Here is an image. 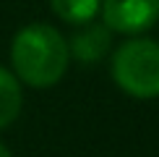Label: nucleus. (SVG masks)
<instances>
[{"label": "nucleus", "instance_id": "obj_1", "mask_svg": "<svg viewBox=\"0 0 159 157\" xmlns=\"http://www.w3.org/2000/svg\"><path fill=\"white\" fill-rule=\"evenodd\" d=\"M11 60L16 76L24 84L34 89H47L63 78L70 52H68V42L55 26L29 24L13 37Z\"/></svg>", "mask_w": 159, "mask_h": 157}, {"label": "nucleus", "instance_id": "obj_2", "mask_svg": "<svg viewBox=\"0 0 159 157\" xmlns=\"http://www.w3.org/2000/svg\"><path fill=\"white\" fill-rule=\"evenodd\" d=\"M112 78L130 97H159V42L143 37L123 42L112 55Z\"/></svg>", "mask_w": 159, "mask_h": 157}, {"label": "nucleus", "instance_id": "obj_3", "mask_svg": "<svg viewBox=\"0 0 159 157\" xmlns=\"http://www.w3.org/2000/svg\"><path fill=\"white\" fill-rule=\"evenodd\" d=\"M99 11L117 34H141L159 21V0H99Z\"/></svg>", "mask_w": 159, "mask_h": 157}, {"label": "nucleus", "instance_id": "obj_4", "mask_svg": "<svg viewBox=\"0 0 159 157\" xmlns=\"http://www.w3.org/2000/svg\"><path fill=\"white\" fill-rule=\"evenodd\" d=\"M112 29L104 24H84L81 31H76L68 42V52L81 63H97L110 52Z\"/></svg>", "mask_w": 159, "mask_h": 157}, {"label": "nucleus", "instance_id": "obj_5", "mask_svg": "<svg viewBox=\"0 0 159 157\" xmlns=\"http://www.w3.org/2000/svg\"><path fill=\"white\" fill-rule=\"evenodd\" d=\"M21 84L11 71L0 68V128L11 126L21 113Z\"/></svg>", "mask_w": 159, "mask_h": 157}, {"label": "nucleus", "instance_id": "obj_6", "mask_svg": "<svg viewBox=\"0 0 159 157\" xmlns=\"http://www.w3.org/2000/svg\"><path fill=\"white\" fill-rule=\"evenodd\" d=\"M50 8L68 24H89L99 11V0H50Z\"/></svg>", "mask_w": 159, "mask_h": 157}, {"label": "nucleus", "instance_id": "obj_7", "mask_svg": "<svg viewBox=\"0 0 159 157\" xmlns=\"http://www.w3.org/2000/svg\"><path fill=\"white\" fill-rule=\"evenodd\" d=\"M0 157H11V152L5 149V144H0Z\"/></svg>", "mask_w": 159, "mask_h": 157}]
</instances>
